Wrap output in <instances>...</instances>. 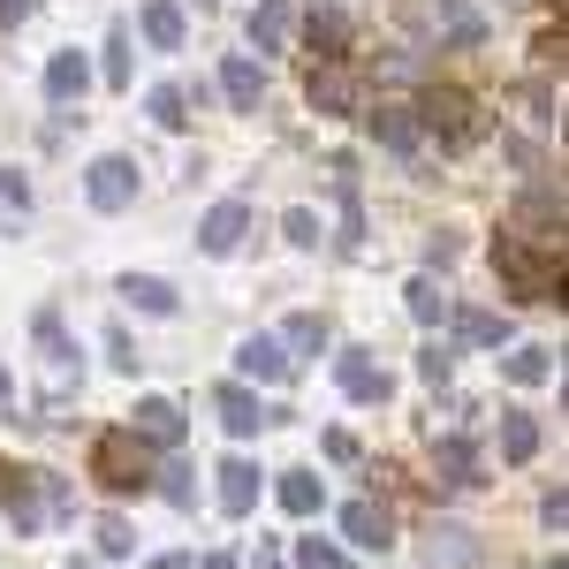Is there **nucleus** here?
Listing matches in <instances>:
<instances>
[{"instance_id":"nucleus-38","label":"nucleus","mask_w":569,"mask_h":569,"mask_svg":"<svg viewBox=\"0 0 569 569\" xmlns=\"http://www.w3.org/2000/svg\"><path fill=\"white\" fill-rule=\"evenodd\" d=\"M152 569H190V555H160V562H152Z\"/></svg>"},{"instance_id":"nucleus-7","label":"nucleus","mask_w":569,"mask_h":569,"mask_svg":"<svg viewBox=\"0 0 569 569\" xmlns=\"http://www.w3.org/2000/svg\"><path fill=\"white\" fill-rule=\"evenodd\" d=\"M342 531H350L365 555H388L395 547V517L380 509V501H350V509H342Z\"/></svg>"},{"instance_id":"nucleus-15","label":"nucleus","mask_w":569,"mask_h":569,"mask_svg":"<svg viewBox=\"0 0 569 569\" xmlns=\"http://www.w3.org/2000/svg\"><path fill=\"white\" fill-rule=\"evenodd\" d=\"M213 410L228 418V433H259V426H266L259 395H251V388H236V380H228V388H213Z\"/></svg>"},{"instance_id":"nucleus-16","label":"nucleus","mask_w":569,"mask_h":569,"mask_svg":"<svg viewBox=\"0 0 569 569\" xmlns=\"http://www.w3.org/2000/svg\"><path fill=\"white\" fill-rule=\"evenodd\" d=\"M243 372L251 380H289V342L281 335H251L243 342Z\"/></svg>"},{"instance_id":"nucleus-35","label":"nucleus","mask_w":569,"mask_h":569,"mask_svg":"<svg viewBox=\"0 0 569 569\" xmlns=\"http://www.w3.org/2000/svg\"><path fill=\"white\" fill-rule=\"evenodd\" d=\"M418 372L440 388V380H448V350H418Z\"/></svg>"},{"instance_id":"nucleus-5","label":"nucleus","mask_w":569,"mask_h":569,"mask_svg":"<svg viewBox=\"0 0 569 569\" xmlns=\"http://www.w3.org/2000/svg\"><path fill=\"white\" fill-rule=\"evenodd\" d=\"M84 190H91V206H99V213H122V206L137 198V168L122 160V152H107V160H91Z\"/></svg>"},{"instance_id":"nucleus-26","label":"nucleus","mask_w":569,"mask_h":569,"mask_svg":"<svg viewBox=\"0 0 569 569\" xmlns=\"http://www.w3.org/2000/svg\"><path fill=\"white\" fill-rule=\"evenodd\" d=\"M426 562H440V569H456V562H471V539L456 525H440V539H426Z\"/></svg>"},{"instance_id":"nucleus-20","label":"nucleus","mask_w":569,"mask_h":569,"mask_svg":"<svg viewBox=\"0 0 569 569\" xmlns=\"http://www.w3.org/2000/svg\"><path fill=\"white\" fill-rule=\"evenodd\" d=\"M456 335H463V342H471V350H493V342H509V319H501V311H456Z\"/></svg>"},{"instance_id":"nucleus-34","label":"nucleus","mask_w":569,"mask_h":569,"mask_svg":"<svg viewBox=\"0 0 569 569\" xmlns=\"http://www.w3.org/2000/svg\"><path fill=\"white\" fill-rule=\"evenodd\" d=\"M107 357H114V372H137V342L130 335H107Z\"/></svg>"},{"instance_id":"nucleus-19","label":"nucleus","mask_w":569,"mask_h":569,"mask_svg":"<svg viewBox=\"0 0 569 569\" xmlns=\"http://www.w3.org/2000/svg\"><path fill=\"white\" fill-rule=\"evenodd\" d=\"M501 456H509V463H531V456H539V418H531V410H509V418H501Z\"/></svg>"},{"instance_id":"nucleus-6","label":"nucleus","mask_w":569,"mask_h":569,"mask_svg":"<svg viewBox=\"0 0 569 569\" xmlns=\"http://www.w3.org/2000/svg\"><path fill=\"white\" fill-rule=\"evenodd\" d=\"M243 228H251V206H243V198H220L213 213H206V228H198V243H206L213 259H228V251L243 243Z\"/></svg>"},{"instance_id":"nucleus-1","label":"nucleus","mask_w":569,"mask_h":569,"mask_svg":"<svg viewBox=\"0 0 569 569\" xmlns=\"http://www.w3.org/2000/svg\"><path fill=\"white\" fill-rule=\"evenodd\" d=\"M410 114H418V130H433L448 152H471L486 137V107L471 99V91H456V84H433L426 99H410Z\"/></svg>"},{"instance_id":"nucleus-18","label":"nucleus","mask_w":569,"mask_h":569,"mask_svg":"<svg viewBox=\"0 0 569 569\" xmlns=\"http://www.w3.org/2000/svg\"><path fill=\"white\" fill-rule=\"evenodd\" d=\"M433 463H440V471H448L456 486H471V479H479V448H471L463 433H440V440H433Z\"/></svg>"},{"instance_id":"nucleus-21","label":"nucleus","mask_w":569,"mask_h":569,"mask_svg":"<svg viewBox=\"0 0 569 569\" xmlns=\"http://www.w3.org/2000/svg\"><path fill=\"white\" fill-rule=\"evenodd\" d=\"M144 39H152V46H182V39H190V23H182L176 0H144Z\"/></svg>"},{"instance_id":"nucleus-9","label":"nucleus","mask_w":569,"mask_h":569,"mask_svg":"<svg viewBox=\"0 0 569 569\" xmlns=\"http://www.w3.org/2000/svg\"><path fill=\"white\" fill-rule=\"evenodd\" d=\"M289 39H297V0H259V8H251V46L281 53Z\"/></svg>"},{"instance_id":"nucleus-27","label":"nucleus","mask_w":569,"mask_h":569,"mask_svg":"<svg viewBox=\"0 0 569 569\" xmlns=\"http://www.w3.org/2000/svg\"><path fill=\"white\" fill-rule=\"evenodd\" d=\"M152 122H160V130H182V122H190V107H182V91H176V84L152 91Z\"/></svg>"},{"instance_id":"nucleus-31","label":"nucleus","mask_w":569,"mask_h":569,"mask_svg":"<svg viewBox=\"0 0 569 569\" xmlns=\"http://www.w3.org/2000/svg\"><path fill=\"white\" fill-rule=\"evenodd\" d=\"M99 555H130V525L122 517H99Z\"/></svg>"},{"instance_id":"nucleus-4","label":"nucleus","mask_w":569,"mask_h":569,"mask_svg":"<svg viewBox=\"0 0 569 569\" xmlns=\"http://www.w3.org/2000/svg\"><path fill=\"white\" fill-rule=\"evenodd\" d=\"M305 99L319 107V114H357V69L350 61H319L305 77Z\"/></svg>"},{"instance_id":"nucleus-32","label":"nucleus","mask_w":569,"mask_h":569,"mask_svg":"<svg viewBox=\"0 0 569 569\" xmlns=\"http://www.w3.org/2000/svg\"><path fill=\"white\" fill-rule=\"evenodd\" d=\"M297 562H305V569H342V555H335L327 539H305V547H297Z\"/></svg>"},{"instance_id":"nucleus-10","label":"nucleus","mask_w":569,"mask_h":569,"mask_svg":"<svg viewBox=\"0 0 569 569\" xmlns=\"http://www.w3.org/2000/svg\"><path fill=\"white\" fill-rule=\"evenodd\" d=\"M46 91H53L61 107H77V99H84V91H91V61H84V53H77V46L46 61Z\"/></svg>"},{"instance_id":"nucleus-30","label":"nucleus","mask_w":569,"mask_h":569,"mask_svg":"<svg viewBox=\"0 0 569 569\" xmlns=\"http://www.w3.org/2000/svg\"><path fill=\"white\" fill-rule=\"evenodd\" d=\"M281 342H305V350H319V342H327V319H311V311H297Z\"/></svg>"},{"instance_id":"nucleus-17","label":"nucleus","mask_w":569,"mask_h":569,"mask_svg":"<svg viewBox=\"0 0 569 569\" xmlns=\"http://www.w3.org/2000/svg\"><path fill=\"white\" fill-rule=\"evenodd\" d=\"M342 388H350L357 402H388V372H380L365 350H350V357H342Z\"/></svg>"},{"instance_id":"nucleus-24","label":"nucleus","mask_w":569,"mask_h":569,"mask_svg":"<svg viewBox=\"0 0 569 569\" xmlns=\"http://www.w3.org/2000/svg\"><path fill=\"white\" fill-rule=\"evenodd\" d=\"M501 372H509L517 388H539V380L555 372V357H547V350H517V357H501Z\"/></svg>"},{"instance_id":"nucleus-40","label":"nucleus","mask_w":569,"mask_h":569,"mask_svg":"<svg viewBox=\"0 0 569 569\" xmlns=\"http://www.w3.org/2000/svg\"><path fill=\"white\" fill-rule=\"evenodd\" d=\"M0 402H8V372H0Z\"/></svg>"},{"instance_id":"nucleus-23","label":"nucleus","mask_w":569,"mask_h":569,"mask_svg":"<svg viewBox=\"0 0 569 569\" xmlns=\"http://www.w3.org/2000/svg\"><path fill=\"white\" fill-rule=\"evenodd\" d=\"M319 501H327V493H319L311 471H289V479H281V509H289V517H311Z\"/></svg>"},{"instance_id":"nucleus-12","label":"nucleus","mask_w":569,"mask_h":569,"mask_svg":"<svg viewBox=\"0 0 569 569\" xmlns=\"http://www.w3.org/2000/svg\"><path fill=\"white\" fill-rule=\"evenodd\" d=\"M305 39L319 46V61H342V46H350V16L319 0V8H311V16H305Z\"/></svg>"},{"instance_id":"nucleus-22","label":"nucleus","mask_w":569,"mask_h":569,"mask_svg":"<svg viewBox=\"0 0 569 569\" xmlns=\"http://www.w3.org/2000/svg\"><path fill=\"white\" fill-rule=\"evenodd\" d=\"M122 297H130L137 311H160V319L176 311V289H168V281H152V273H130V281H122Z\"/></svg>"},{"instance_id":"nucleus-33","label":"nucleus","mask_w":569,"mask_h":569,"mask_svg":"<svg viewBox=\"0 0 569 569\" xmlns=\"http://www.w3.org/2000/svg\"><path fill=\"white\" fill-rule=\"evenodd\" d=\"M152 486H160L168 501H182V509H190V463H168V479H152Z\"/></svg>"},{"instance_id":"nucleus-14","label":"nucleus","mask_w":569,"mask_h":569,"mask_svg":"<svg viewBox=\"0 0 569 569\" xmlns=\"http://www.w3.org/2000/svg\"><path fill=\"white\" fill-rule=\"evenodd\" d=\"M372 137H380L388 152H418V114L395 107V99H380V107H372Z\"/></svg>"},{"instance_id":"nucleus-8","label":"nucleus","mask_w":569,"mask_h":569,"mask_svg":"<svg viewBox=\"0 0 569 569\" xmlns=\"http://www.w3.org/2000/svg\"><path fill=\"white\" fill-rule=\"evenodd\" d=\"M182 433H190V426H182V410L168 402V395H144V402H137V440H152V448H176Z\"/></svg>"},{"instance_id":"nucleus-11","label":"nucleus","mask_w":569,"mask_h":569,"mask_svg":"<svg viewBox=\"0 0 569 569\" xmlns=\"http://www.w3.org/2000/svg\"><path fill=\"white\" fill-rule=\"evenodd\" d=\"M220 91H228V107H259L266 99V69L251 61V53H228V61H220Z\"/></svg>"},{"instance_id":"nucleus-13","label":"nucleus","mask_w":569,"mask_h":569,"mask_svg":"<svg viewBox=\"0 0 569 569\" xmlns=\"http://www.w3.org/2000/svg\"><path fill=\"white\" fill-rule=\"evenodd\" d=\"M251 501H259V471H251L243 456H228V463H220V509H228V517H251Z\"/></svg>"},{"instance_id":"nucleus-29","label":"nucleus","mask_w":569,"mask_h":569,"mask_svg":"<svg viewBox=\"0 0 569 569\" xmlns=\"http://www.w3.org/2000/svg\"><path fill=\"white\" fill-rule=\"evenodd\" d=\"M107 84H130V31L107 39Z\"/></svg>"},{"instance_id":"nucleus-39","label":"nucleus","mask_w":569,"mask_h":569,"mask_svg":"<svg viewBox=\"0 0 569 569\" xmlns=\"http://www.w3.org/2000/svg\"><path fill=\"white\" fill-rule=\"evenodd\" d=\"M206 569H243V562H236V555H213V562H206Z\"/></svg>"},{"instance_id":"nucleus-28","label":"nucleus","mask_w":569,"mask_h":569,"mask_svg":"<svg viewBox=\"0 0 569 569\" xmlns=\"http://www.w3.org/2000/svg\"><path fill=\"white\" fill-rule=\"evenodd\" d=\"M281 236H289L297 251H311V243H319V213H311V206H297V213L281 220Z\"/></svg>"},{"instance_id":"nucleus-2","label":"nucleus","mask_w":569,"mask_h":569,"mask_svg":"<svg viewBox=\"0 0 569 569\" xmlns=\"http://www.w3.org/2000/svg\"><path fill=\"white\" fill-rule=\"evenodd\" d=\"M493 266L517 297H562V259L555 251H531L517 228H493Z\"/></svg>"},{"instance_id":"nucleus-3","label":"nucleus","mask_w":569,"mask_h":569,"mask_svg":"<svg viewBox=\"0 0 569 569\" xmlns=\"http://www.w3.org/2000/svg\"><path fill=\"white\" fill-rule=\"evenodd\" d=\"M91 463H99V479L114 486V493H144V486H152V456H144L137 433H99Z\"/></svg>"},{"instance_id":"nucleus-37","label":"nucleus","mask_w":569,"mask_h":569,"mask_svg":"<svg viewBox=\"0 0 569 569\" xmlns=\"http://www.w3.org/2000/svg\"><path fill=\"white\" fill-rule=\"evenodd\" d=\"M31 16V0H0V23H23Z\"/></svg>"},{"instance_id":"nucleus-36","label":"nucleus","mask_w":569,"mask_h":569,"mask_svg":"<svg viewBox=\"0 0 569 569\" xmlns=\"http://www.w3.org/2000/svg\"><path fill=\"white\" fill-rule=\"evenodd\" d=\"M327 456H335V463H357V440L335 426V433H327Z\"/></svg>"},{"instance_id":"nucleus-25","label":"nucleus","mask_w":569,"mask_h":569,"mask_svg":"<svg viewBox=\"0 0 569 569\" xmlns=\"http://www.w3.org/2000/svg\"><path fill=\"white\" fill-rule=\"evenodd\" d=\"M410 311H418L426 327H440V319H448V297H440L433 273H418V281H410Z\"/></svg>"}]
</instances>
